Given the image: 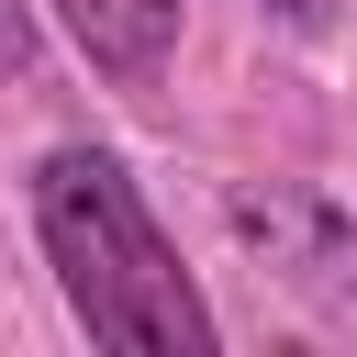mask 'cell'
Listing matches in <instances>:
<instances>
[{"label":"cell","instance_id":"obj_3","mask_svg":"<svg viewBox=\"0 0 357 357\" xmlns=\"http://www.w3.org/2000/svg\"><path fill=\"white\" fill-rule=\"evenodd\" d=\"M33 67V0H0V78Z\"/></svg>","mask_w":357,"mask_h":357},{"label":"cell","instance_id":"obj_1","mask_svg":"<svg viewBox=\"0 0 357 357\" xmlns=\"http://www.w3.org/2000/svg\"><path fill=\"white\" fill-rule=\"evenodd\" d=\"M33 234H45V268H56L67 312L89 324V346H112V357H212L223 346L212 301L190 290L178 245L156 234L145 190L123 178V156L56 145L33 167Z\"/></svg>","mask_w":357,"mask_h":357},{"label":"cell","instance_id":"obj_2","mask_svg":"<svg viewBox=\"0 0 357 357\" xmlns=\"http://www.w3.org/2000/svg\"><path fill=\"white\" fill-rule=\"evenodd\" d=\"M56 22H67V45H78L100 78H123V89H145V78L178 56V0H56Z\"/></svg>","mask_w":357,"mask_h":357},{"label":"cell","instance_id":"obj_4","mask_svg":"<svg viewBox=\"0 0 357 357\" xmlns=\"http://www.w3.org/2000/svg\"><path fill=\"white\" fill-rule=\"evenodd\" d=\"M268 22H290V33H335V0H268Z\"/></svg>","mask_w":357,"mask_h":357}]
</instances>
